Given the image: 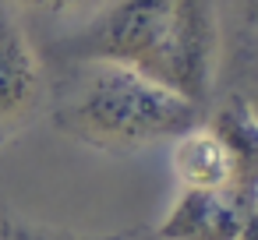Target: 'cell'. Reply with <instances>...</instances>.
Segmentation results:
<instances>
[{
  "label": "cell",
  "mask_w": 258,
  "mask_h": 240,
  "mask_svg": "<svg viewBox=\"0 0 258 240\" xmlns=\"http://www.w3.org/2000/svg\"><path fill=\"white\" fill-rule=\"evenodd\" d=\"M11 233H15V219H11L8 205L0 201V240H11Z\"/></svg>",
  "instance_id": "13"
},
{
  "label": "cell",
  "mask_w": 258,
  "mask_h": 240,
  "mask_svg": "<svg viewBox=\"0 0 258 240\" xmlns=\"http://www.w3.org/2000/svg\"><path fill=\"white\" fill-rule=\"evenodd\" d=\"M50 74L18 11L0 0V152L15 145L46 110Z\"/></svg>",
  "instance_id": "4"
},
{
  "label": "cell",
  "mask_w": 258,
  "mask_h": 240,
  "mask_svg": "<svg viewBox=\"0 0 258 240\" xmlns=\"http://www.w3.org/2000/svg\"><path fill=\"white\" fill-rule=\"evenodd\" d=\"M233 18H237V36H258V0H230Z\"/></svg>",
  "instance_id": "10"
},
{
  "label": "cell",
  "mask_w": 258,
  "mask_h": 240,
  "mask_svg": "<svg viewBox=\"0 0 258 240\" xmlns=\"http://www.w3.org/2000/svg\"><path fill=\"white\" fill-rule=\"evenodd\" d=\"M173 177L180 180V187L198 191H226L233 184L230 152L205 120L173 138Z\"/></svg>",
  "instance_id": "7"
},
{
  "label": "cell",
  "mask_w": 258,
  "mask_h": 240,
  "mask_svg": "<svg viewBox=\"0 0 258 240\" xmlns=\"http://www.w3.org/2000/svg\"><path fill=\"white\" fill-rule=\"evenodd\" d=\"M251 201L226 191L180 187L177 201L156 226V240H237Z\"/></svg>",
  "instance_id": "5"
},
{
  "label": "cell",
  "mask_w": 258,
  "mask_h": 240,
  "mask_svg": "<svg viewBox=\"0 0 258 240\" xmlns=\"http://www.w3.org/2000/svg\"><path fill=\"white\" fill-rule=\"evenodd\" d=\"M237 240H258V198L251 201V208H247V215H244V222H240Z\"/></svg>",
  "instance_id": "12"
},
{
  "label": "cell",
  "mask_w": 258,
  "mask_h": 240,
  "mask_svg": "<svg viewBox=\"0 0 258 240\" xmlns=\"http://www.w3.org/2000/svg\"><path fill=\"white\" fill-rule=\"evenodd\" d=\"M223 67V15L219 0H173L170 43L159 82L195 106H209Z\"/></svg>",
  "instance_id": "3"
},
{
  "label": "cell",
  "mask_w": 258,
  "mask_h": 240,
  "mask_svg": "<svg viewBox=\"0 0 258 240\" xmlns=\"http://www.w3.org/2000/svg\"><path fill=\"white\" fill-rule=\"evenodd\" d=\"M11 240H75V236H60V233H50V229H36V226H15Z\"/></svg>",
  "instance_id": "11"
},
{
  "label": "cell",
  "mask_w": 258,
  "mask_h": 240,
  "mask_svg": "<svg viewBox=\"0 0 258 240\" xmlns=\"http://www.w3.org/2000/svg\"><path fill=\"white\" fill-rule=\"evenodd\" d=\"M170 18L173 0H110L85 22L64 29L46 50L50 60H110L159 82Z\"/></svg>",
  "instance_id": "2"
},
{
  "label": "cell",
  "mask_w": 258,
  "mask_h": 240,
  "mask_svg": "<svg viewBox=\"0 0 258 240\" xmlns=\"http://www.w3.org/2000/svg\"><path fill=\"white\" fill-rule=\"evenodd\" d=\"M15 11H32V15H43V18H53V22H85L89 15H96L103 4L110 0H8Z\"/></svg>",
  "instance_id": "9"
},
{
  "label": "cell",
  "mask_w": 258,
  "mask_h": 240,
  "mask_svg": "<svg viewBox=\"0 0 258 240\" xmlns=\"http://www.w3.org/2000/svg\"><path fill=\"white\" fill-rule=\"evenodd\" d=\"M50 124L103 155H131L173 141L205 120V110L163 82L110 60H53Z\"/></svg>",
  "instance_id": "1"
},
{
  "label": "cell",
  "mask_w": 258,
  "mask_h": 240,
  "mask_svg": "<svg viewBox=\"0 0 258 240\" xmlns=\"http://www.w3.org/2000/svg\"><path fill=\"white\" fill-rule=\"evenodd\" d=\"M205 124L223 138L233 166V184L230 191L254 201L258 198V120L244 106L237 92H219L205 106Z\"/></svg>",
  "instance_id": "6"
},
{
  "label": "cell",
  "mask_w": 258,
  "mask_h": 240,
  "mask_svg": "<svg viewBox=\"0 0 258 240\" xmlns=\"http://www.w3.org/2000/svg\"><path fill=\"white\" fill-rule=\"evenodd\" d=\"M230 92L244 99L258 120V36H237V53L230 64Z\"/></svg>",
  "instance_id": "8"
}]
</instances>
